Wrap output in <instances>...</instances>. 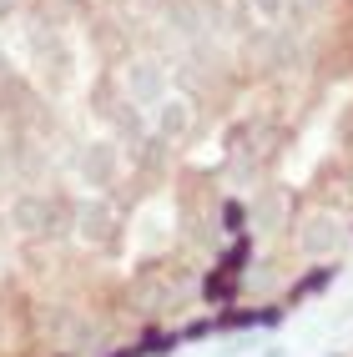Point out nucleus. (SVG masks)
I'll use <instances>...</instances> for the list:
<instances>
[]
</instances>
